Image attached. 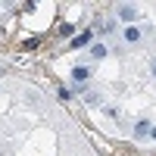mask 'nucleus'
<instances>
[{
	"instance_id": "1",
	"label": "nucleus",
	"mask_w": 156,
	"mask_h": 156,
	"mask_svg": "<svg viewBox=\"0 0 156 156\" xmlns=\"http://www.w3.org/2000/svg\"><path fill=\"white\" fill-rule=\"evenodd\" d=\"M115 16H119L122 22H128V25H134L137 22V9L131 3H119V6H115Z\"/></svg>"
},
{
	"instance_id": "2",
	"label": "nucleus",
	"mask_w": 156,
	"mask_h": 156,
	"mask_svg": "<svg viewBox=\"0 0 156 156\" xmlns=\"http://www.w3.org/2000/svg\"><path fill=\"white\" fill-rule=\"evenodd\" d=\"M122 37H125V44H137L140 41V25H125Z\"/></svg>"
},
{
	"instance_id": "3",
	"label": "nucleus",
	"mask_w": 156,
	"mask_h": 156,
	"mask_svg": "<svg viewBox=\"0 0 156 156\" xmlns=\"http://www.w3.org/2000/svg\"><path fill=\"white\" fill-rule=\"evenodd\" d=\"M150 128H153V122H147V119H140V122L134 125V137H137V140H144V137H150Z\"/></svg>"
},
{
	"instance_id": "4",
	"label": "nucleus",
	"mask_w": 156,
	"mask_h": 156,
	"mask_svg": "<svg viewBox=\"0 0 156 156\" xmlns=\"http://www.w3.org/2000/svg\"><path fill=\"white\" fill-rule=\"evenodd\" d=\"M87 78H90V69H87V66H75V69H72V81H75V84H84Z\"/></svg>"
},
{
	"instance_id": "5",
	"label": "nucleus",
	"mask_w": 156,
	"mask_h": 156,
	"mask_svg": "<svg viewBox=\"0 0 156 156\" xmlns=\"http://www.w3.org/2000/svg\"><path fill=\"white\" fill-rule=\"evenodd\" d=\"M90 53H94V59H103V56L109 53V47H106V44H94V47H90Z\"/></svg>"
},
{
	"instance_id": "6",
	"label": "nucleus",
	"mask_w": 156,
	"mask_h": 156,
	"mask_svg": "<svg viewBox=\"0 0 156 156\" xmlns=\"http://www.w3.org/2000/svg\"><path fill=\"white\" fill-rule=\"evenodd\" d=\"M84 44H90V31H84V34H78L75 41H72V47H84Z\"/></svg>"
},
{
	"instance_id": "7",
	"label": "nucleus",
	"mask_w": 156,
	"mask_h": 156,
	"mask_svg": "<svg viewBox=\"0 0 156 156\" xmlns=\"http://www.w3.org/2000/svg\"><path fill=\"white\" fill-rule=\"evenodd\" d=\"M84 103H87V106H97V103H100V94H84Z\"/></svg>"
},
{
	"instance_id": "8",
	"label": "nucleus",
	"mask_w": 156,
	"mask_h": 156,
	"mask_svg": "<svg viewBox=\"0 0 156 156\" xmlns=\"http://www.w3.org/2000/svg\"><path fill=\"white\" fill-rule=\"evenodd\" d=\"M150 137H153V140H156V125H153V128H150Z\"/></svg>"
},
{
	"instance_id": "9",
	"label": "nucleus",
	"mask_w": 156,
	"mask_h": 156,
	"mask_svg": "<svg viewBox=\"0 0 156 156\" xmlns=\"http://www.w3.org/2000/svg\"><path fill=\"white\" fill-rule=\"evenodd\" d=\"M153 78H156V62H153Z\"/></svg>"
}]
</instances>
